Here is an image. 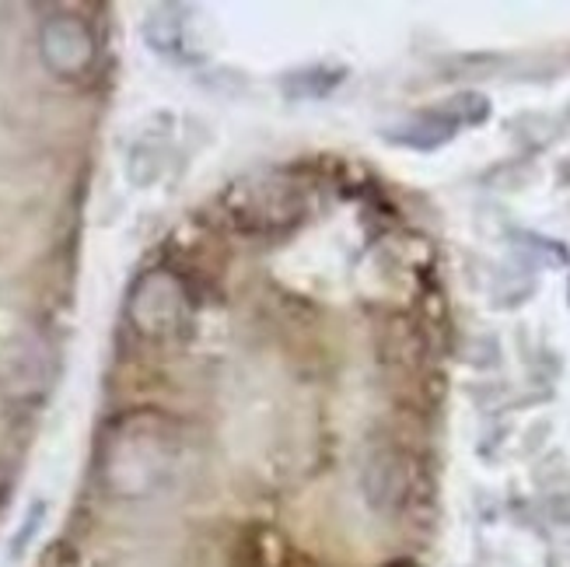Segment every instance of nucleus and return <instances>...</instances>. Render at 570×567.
Returning a JSON list of instances; mask_svg holds the SVG:
<instances>
[{"label": "nucleus", "mask_w": 570, "mask_h": 567, "mask_svg": "<svg viewBox=\"0 0 570 567\" xmlns=\"http://www.w3.org/2000/svg\"><path fill=\"white\" fill-rule=\"evenodd\" d=\"M228 217L245 235H277L302 225L305 193L281 176H266L256 183H235L225 196Z\"/></svg>", "instance_id": "nucleus-1"}, {"label": "nucleus", "mask_w": 570, "mask_h": 567, "mask_svg": "<svg viewBox=\"0 0 570 567\" xmlns=\"http://www.w3.org/2000/svg\"><path fill=\"white\" fill-rule=\"evenodd\" d=\"M361 487H364V498L371 508L395 519V515L413 508V501L420 495V462L410 449L395 446V441H385V446H375L367 452Z\"/></svg>", "instance_id": "nucleus-2"}, {"label": "nucleus", "mask_w": 570, "mask_h": 567, "mask_svg": "<svg viewBox=\"0 0 570 567\" xmlns=\"http://www.w3.org/2000/svg\"><path fill=\"white\" fill-rule=\"evenodd\" d=\"M490 116V102L480 91H465L455 98H444V106L416 113L410 123L395 127L389 134V140L403 144V147H416V151H434V147L449 144L462 127H473V123H483Z\"/></svg>", "instance_id": "nucleus-3"}, {"label": "nucleus", "mask_w": 570, "mask_h": 567, "mask_svg": "<svg viewBox=\"0 0 570 567\" xmlns=\"http://www.w3.org/2000/svg\"><path fill=\"white\" fill-rule=\"evenodd\" d=\"M130 315L144 336L176 333L186 315V284L176 274H168V270H151V274L140 277L134 291Z\"/></svg>", "instance_id": "nucleus-4"}, {"label": "nucleus", "mask_w": 570, "mask_h": 567, "mask_svg": "<svg viewBox=\"0 0 570 567\" xmlns=\"http://www.w3.org/2000/svg\"><path fill=\"white\" fill-rule=\"evenodd\" d=\"M42 60L60 78H78L95 60V36L91 29L73 14H57L42 25Z\"/></svg>", "instance_id": "nucleus-5"}, {"label": "nucleus", "mask_w": 570, "mask_h": 567, "mask_svg": "<svg viewBox=\"0 0 570 567\" xmlns=\"http://www.w3.org/2000/svg\"><path fill=\"white\" fill-rule=\"evenodd\" d=\"M263 567H326V564H318L315 557H308V554H297V550H284L281 557H274V560H266Z\"/></svg>", "instance_id": "nucleus-6"}, {"label": "nucleus", "mask_w": 570, "mask_h": 567, "mask_svg": "<svg viewBox=\"0 0 570 567\" xmlns=\"http://www.w3.org/2000/svg\"><path fill=\"white\" fill-rule=\"evenodd\" d=\"M42 505H36L32 511H29V519H24V532H21V539H14V547H11V554L18 557L21 550H24V544H29V539H32V532L39 529V519H42Z\"/></svg>", "instance_id": "nucleus-7"}]
</instances>
